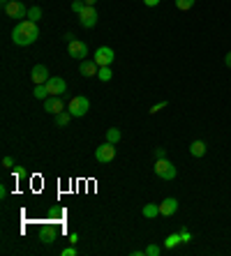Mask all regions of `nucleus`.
Listing matches in <instances>:
<instances>
[{
  "label": "nucleus",
  "mask_w": 231,
  "mask_h": 256,
  "mask_svg": "<svg viewBox=\"0 0 231 256\" xmlns=\"http://www.w3.org/2000/svg\"><path fill=\"white\" fill-rule=\"evenodd\" d=\"M26 19H30V21H35V23H37V21L42 19V9L37 5H33V7H28V16Z\"/></svg>",
  "instance_id": "nucleus-18"
},
{
  "label": "nucleus",
  "mask_w": 231,
  "mask_h": 256,
  "mask_svg": "<svg viewBox=\"0 0 231 256\" xmlns=\"http://www.w3.org/2000/svg\"><path fill=\"white\" fill-rule=\"evenodd\" d=\"M176 210H178V199H173V196H169V199H164V201L159 203V215L162 217L176 215Z\"/></svg>",
  "instance_id": "nucleus-12"
},
{
  "label": "nucleus",
  "mask_w": 231,
  "mask_h": 256,
  "mask_svg": "<svg viewBox=\"0 0 231 256\" xmlns=\"http://www.w3.org/2000/svg\"><path fill=\"white\" fill-rule=\"evenodd\" d=\"M70 118H72V113H70V111H63V113L56 115V125H58V127H65V125H70Z\"/></svg>",
  "instance_id": "nucleus-19"
},
{
  "label": "nucleus",
  "mask_w": 231,
  "mask_h": 256,
  "mask_svg": "<svg viewBox=\"0 0 231 256\" xmlns=\"http://www.w3.org/2000/svg\"><path fill=\"white\" fill-rule=\"evenodd\" d=\"M42 243H46V245L56 243V231H53V229H49V226H46V229L42 231Z\"/></svg>",
  "instance_id": "nucleus-20"
},
{
  "label": "nucleus",
  "mask_w": 231,
  "mask_h": 256,
  "mask_svg": "<svg viewBox=\"0 0 231 256\" xmlns=\"http://www.w3.org/2000/svg\"><path fill=\"white\" fill-rule=\"evenodd\" d=\"M63 256H77V250H74V245H70L67 250H63Z\"/></svg>",
  "instance_id": "nucleus-30"
},
{
  "label": "nucleus",
  "mask_w": 231,
  "mask_h": 256,
  "mask_svg": "<svg viewBox=\"0 0 231 256\" xmlns=\"http://www.w3.org/2000/svg\"><path fill=\"white\" fill-rule=\"evenodd\" d=\"M37 37H40V28L30 19H21L12 30V40L16 47H30L37 42Z\"/></svg>",
  "instance_id": "nucleus-1"
},
{
  "label": "nucleus",
  "mask_w": 231,
  "mask_h": 256,
  "mask_svg": "<svg viewBox=\"0 0 231 256\" xmlns=\"http://www.w3.org/2000/svg\"><path fill=\"white\" fill-rule=\"evenodd\" d=\"M155 175L162 178V180H173V178H176V166H173L166 157H162V159L155 162Z\"/></svg>",
  "instance_id": "nucleus-3"
},
{
  "label": "nucleus",
  "mask_w": 231,
  "mask_h": 256,
  "mask_svg": "<svg viewBox=\"0 0 231 256\" xmlns=\"http://www.w3.org/2000/svg\"><path fill=\"white\" fill-rule=\"evenodd\" d=\"M44 86H46V90H49V95H56V97L67 93V83H65V79H60V76H51Z\"/></svg>",
  "instance_id": "nucleus-10"
},
{
  "label": "nucleus",
  "mask_w": 231,
  "mask_h": 256,
  "mask_svg": "<svg viewBox=\"0 0 231 256\" xmlns=\"http://www.w3.org/2000/svg\"><path fill=\"white\" fill-rule=\"evenodd\" d=\"M83 7H86L83 0H74V2H72V12L74 14H81V12H83Z\"/></svg>",
  "instance_id": "nucleus-25"
},
{
  "label": "nucleus",
  "mask_w": 231,
  "mask_h": 256,
  "mask_svg": "<svg viewBox=\"0 0 231 256\" xmlns=\"http://www.w3.org/2000/svg\"><path fill=\"white\" fill-rule=\"evenodd\" d=\"M90 111V100H88L86 95H77L70 100V113L72 118H83V115Z\"/></svg>",
  "instance_id": "nucleus-2"
},
{
  "label": "nucleus",
  "mask_w": 231,
  "mask_h": 256,
  "mask_svg": "<svg viewBox=\"0 0 231 256\" xmlns=\"http://www.w3.org/2000/svg\"><path fill=\"white\" fill-rule=\"evenodd\" d=\"M67 53H70V58H74V60H86L88 58V44L81 40H72L67 42Z\"/></svg>",
  "instance_id": "nucleus-4"
},
{
  "label": "nucleus",
  "mask_w": 231,
  "mask_h": 256,
  "mask_svg": "<svg viewBox=\"0 0 231 256\" xmlns=\"http://www.w3.org/2000/svg\"><path fill=\"white\" fill-rule=\"evenodd\" d=\"M79 72L83 76H86V79H90V76H97V72H99V65L95 60H81V65H79Z\"/></svg>",
  "instance_id": "nucleus-13"
},
{
  "label": "nucleus",
  "mask_w": 231,
  "mask_h": 256,
  "mask_svg": "<svg viewBox=\"0 0 231 256\" xmlns=\"http://www.w3.org/2000/svg\"><path fill=\"white\" fill-rule=\"evenodd\" d=\"M111 76H113L111 67H99V72H97V79H99V81H111Z\"/></svg>",
  "instance_id": "nucleus-21"
},
{
  "label": "nucleus",
  "mask_w": 231,
  "mask_h": 256,
  "mask_svg": "<svg viewBox=\"0 0 231 256\" xmlns=\"http://www.w3.org/2000/svg\"><path fill=\"white\" fill-rule=\"evenodd\" d=\"M77 240H79V236H77V233H72V236H70V245H74Z\"/></svg>",
  "instance_id": "nucleus-35"
},
{
  "label": "nucleus",
  "mask_w": 231,
  "mask_h": 256,
  "mask_svg": "<svg viewBox=\"0 0 231 256\" xmlns=\"http://www.w3.org/2000/svg\"><path fill=\"white\" fill-rule=\"evenodd\" d=\"M159 215V203H146L144 205V217L146 219H155Z\"/></svg>",
  "instance_id": "nucleus-15"
},
{
  "label": "nucleus",
  "mask_w": 231,
  "mask_h": 256,
  "mask_svg": "<svg viewBox=\"0 0 231 256\" xmlns=\"http://www.w3.org/2000/svg\"><path fill=\"white\" fill-rule=\"evenodd\" d=\"M5 14L9 16V19H26L28 16V7L21 2V0H12V2H7L5 7Z\"/></svg>",
  "instance_id": "nucleus-6"
},
{
  "label": "nucleus",
  "mask_w": 231,
  "mask_h": 256,
  "mask_svg": "<svg viewBox=\"0 0 231 256\" xmlns=\"http://www.w3.org/2000/svg\"><path fill=\"white\" fill-rule=\"evenodd\" d=\"M2 166H5V169H12V166H14V159H12L9 155L2 157Z\"/></svg>",
  "instance_id": "nucleus-27"
},
{
  "label": "nucleus",
  "mask_w": 231,
  "mask_h": 256,
  "mask_svg": "<svg viewBox=\"0 0 231 256\" xmlns=\"http://www.w3.org/2000/svg\"><path fill=\"white\" fill-rule=\"evenodd\" d=\"M97 19H99V16H97V9H95L92 5H86V7H83V12L79 14L81 26L86 28V30H88V28H95V26H97Z\"/></svg>",
  "instance_id": "nucleus-8"
},
{
  "label": "nucleus",
  "mask_w": 231,
  "mask_h": 256,
  "mask_svg": "<svg viewBox=\"0 0 231 256\" xmlns=\"http://www.w3.org/2000/svg\"><path fill=\"white\" fill-rule=\"evenodd\" d=\"M63 40H65V42H72V40H74V33H65V35H63Z\"/></svg>",
  "instance_id": "nucleus-33"
},
{
  "label": "nucleus",
  "mask_w": 231,
  "mask_h": 256,
  "mask_svg": "<svg viewBox=\"0 0 231 256\" xmlns=\"http://www.w3.org/2000/svg\"><path fill=\"white\" fill-rule=\"evenodd\" d=\"M183 243V238H180V233H171V236H166V240H164V247L166 250H173L176 245H180Z\"/></svg>",
  "instance_id": "nucleus-16"
},
{
  "label": "nucleus",
  "mask_w": 231,
  "mask_h": 256,
  "mask_svg": "<svg viewBox=\"0 0 231 256\" xmlns=\"http://www.w3.org/2000/svg\"><path fill=\"white\" fill-rule=\"evenodd\" d=\"M7 2H12V0H0V5H2V7H5Z\"/></svg>",
  "instance_id": "nucleus-37"
},
{
  "label": "nucleus",
  "mask_w": 231,
  "mask_h": 256,
  "mask_svg": "<svg viewBox=\"0 0 231 256\" xmlns=\"http://www.w3.org/2000/svg\"><path fill=\"white\" fill-rule=\"evenodd\" d=\"M44 111L46 113H51V115H58L65 111V102L60 100V97H56V95H49L44 100Z\"/></svg>",
  "instance_id": "nucleus-9"
},
{
  "label": "nucleus",
  "mask_w": 231,
  "mask_h": 256,
  "mask_svg": "<svg viewBox=\"0 0 231 256\" xmlns=\"http://www.w3.org/2000/svg\"><path fill=\"white\" fill-rule=\"evenodd\" d=\"M92 60L97 62L99 67H109V65L116 60V53H113L111 47H99L97 51H95V55H92Z\"/></svg>",
  "instance_id": "nucleus-7"
},
{
  "label": "nucleus",
  "mask_w": 231,
  "mask_h": 256,
  "mask_svg": "<svg viewBox=\"0 0 231 256\" xmlns=\"http://www.w3.org/2000/svg\"><path fill=\"white\" fill-rule=\"evenodd\" d=\"M166 157V148H155V159H162Z\"/></svg>",
  "instance_id": "nucleus-29"
},
{
  "label": "nucleus",
  "mask_w": 231,
  "mask_h": 256,
  "mask_svg": "<svg viewBox=\"0 0 231 256\" xmlns=\"http://www.w3.org/2000/svg\"><path fill=\"white\" fill-rule=\"evenodd\" d=\"M120 129L118 127H111V129H106V141L109 143H118L120 141Z\"/></svg>",
  "instance_id": "nucleus-17"
},
{
  "label": "nucleus",
  "mask_w": 231,
  "mask_h": 256,
  "mask_svg": "<svg viewBox=\"0 0 231 256\" xmlns=\"http://www.w3.org/2000/svg\"><path fill=\"white\" fill-rule=\"evenodd\" d=\"M166 106V102H159V104H155V106H151V113H159L162 108Z\"/></svg>",
  "instance_id": "nucleus-28"
},
{
  "label": "nucleus",
  "mask_w": 231,
  "mask_h": 256,
  "mask_svg": "<svg viewBox=\"0 0 231 256\" xmlns=\"http://www.w3.org/2000/svg\"><path fill=\"white\" fill-rule=\"evenodd\" d=\"M116 157V143H102V146H97L95 148V159H97L99 164H109Z\"/></svg>",
  "instance_id": "nucleus-5"
},
{
  "label": "nucleus",
  "mask_w": 231,
  "mask_h": 256,
  "mask_svg": "<svg viewBox=\"0 0 231 256\" xmlns=\"http://www.w3.org/2000/svg\"><path fill=\"white\" fill-rule=\"evenodd\" d=\"M190 155L192 157H204L206 155V143L204 141H192L190 143Z\"/></svg>",
  "instance_id": "nucleus-14"
},
{
  "label": "nucleus",
  "mask_w": 231,
  "mask_h": 256,
  "mask_svg": "<svg viewBox=\"0 0 231 256\" xmlns=\"http://www.w3.org/2000/svg\"><path fill=\"white\" fill-rule=\"evenodd\" d=\"M159 254H162V250H159L157 245H148L144 250V256H159Z\"/></svg>",
  "instance_id": "nucleus-24"
},
{
  "label": "nucleus",
  "mask_w": 231,
  "mask_h": 256,
  "mask_svg": "<svg viewBox=\"0 0 231 256\" xmlns=\"http://www.w3.org/2000/svg\"><path fill=\"white\" fill-rule=\"evenodd\" d=\"M176 7H178L180 12H187L194 7V0H176Z\"/></svg>",
  "instance_id": "nucleus-22"
},
{
  "label": "nucleus",
  "mask_w": 231,
  "mask_h": 256,
  "mask_svg": "<svg viewBox=\"0 0 231 256\" xmlns=\"http://www.w3.org/2000/svg\"><path fill=\"white\" fill-rule=\"evenodd\" d=\"M35 97H37V100H46V97H49V90H46V86H35Z\"/></svg>",
  "instance_id": "nucleus-23"
},
{
  "label": "nucleus",
  "mask_w": 231,
  "mask_h": 256,
  "mask_svg": "<svg viewBox=\"0 0 231 256\" xmlns=\"http://www.w3.org/2000/svg\"><path fill=\"white\" fill-rule=\"evenodd\" d=\"M5 196H7V187L2 185V187H0V199H5Z\"/></svg>",
  "instance_id": "nucleus-34"
},
{
  "label": "nucleus",
  "mask_w": 231,
  "mask_h": 256,
  "mask_svg": "<svg viewBox=\"0 0 231 256\" xmlns=\"http://www.w3.org/2000/svg\"><path fill=\"white\" fill-rule=\"evenodd\" d=\"M144 5H148V7H155V5H159V0H144Z\"/></svg>",
  "instance_id": "nucleus-31"
},
{
  "label": "nucleus",
  "mask_w": 231,
  "mask_h": 256,
  "mask_svg": "<svg viewBox=\"0 0 231 256\" xmlns=\"http://www.w3.org/2000/svg\"><path fill=\"white\" fill-rule=\"evenodd\" d=\"M83 2H86V5H92V7H95V2H97V0H83Z\"/></svg>",
  "instance_id": "nucleus-36"
},
{
  "label": "nucleus",
  "mask_w": 231,
  "mask_h": 256,
  "mask_svg": "<svg viewBox=\"0 0 231 256\" xmlns=\"http://www.w3.org/2000/svg\"><path fill=\"white\" fill-rule=\"evenodd\" d=\"M225 65H227V67H229V69H231V51H229V53H227V55H225Z\"/></svg>",
  "instance_id": "nucleus-32"
},
{
  "label": "nucleus",
  "mask_w": 231,
  "mask_h": 256,
  "mask_svg": "<svg viewBox=\"0 0 231 256\" xmlns=\"http://www.w3.org/2000/svg\"><path fill=\"white\" fill-rule=\"evenodd\" d=\"M180 238H183V243H190V240H192V233L183 226V229H180Z\"/></svg>",
  "instance_id": "nucleus-26"
},
{
  "label": "nucleus",
  "mask_w": 231,
  "mask_h": 256,
  "mask_svg": "<svg viewBox=\"0 0 231 256\" xmlns=\"http://www.w3.org/2000/svg\"><path fill=\"white\" fill-rule=\"evenodd\" d=\"M30 79H33L35 86H44V83L51 79V74H49V69H46L44 65H35L33 72H30Z\"/></svg>",
  "instance_id": "nucleus-11"
}]
</instances>
